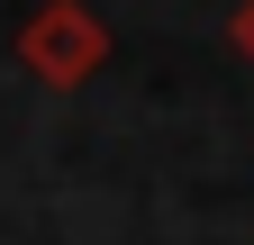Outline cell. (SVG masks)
Here are the masks:
<instances>
[{
	"label": "cell",
	"instance_id": "1",
	"mask_svg": "<svg viewBox=\"0 0 254 245\" xmlns=\"http://www.w3.org/2000/svg\"><path fill=\"white\" fill-rule=\"evenodd\" d=\"M245 46H254V18H245Z\"/></svg>",
	"mask_w": 254,
	"mask_h": 245
}]
</instances>
